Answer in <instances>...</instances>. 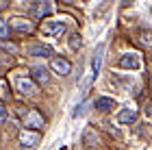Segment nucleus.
I'll use <instances>...</instances> for the list:
<instances>
[{"mask_svg":"<svg viewBox=\"0 0 152 150\" xmlns=\"http://www.w3.org/2000/svg\"><path fill=\"white\" fill-rule=\"evenodd\" d=\"M24 126L31 128V131H39V128L44 126V118H41V113L35 111V109H31V111L26 113V118H24Z\"/></svg>","mask_w":152,"mask_h":150,"instance_id":"1","label":"nucleus"},{"mask_svg":"<svg viewBox=\"0 0 152 150\" xmlns=\"http://www.w3.org/2000/svg\"><path fill=\"white\" fill-rule=\"evenodd\" d=\"M102 57H104V44H98V46H96V50H94V57H91V78H96L100 74Z\"/></svg>","mask_w":152,"mask_h":150,"instance_id":"2","label":"nucleus"},{"mask_svg":"<svg viewBox=\"0 0 152 150\" xmlns=\"http://www.w3.org/2000/svg\"><path fill=\"white\" fill-rule=\"evenodd\" d=\"M50 2L48 0H37V2H33L31 7H28V11H31V15L33 18H46L48 13H50Z\"/></svg>","mask_w":152,"mask_h":150,"instance_id":"3","label":"nucleus"},{"mask_svg":"<svg viewBox=\"0 0 152 150\" xmlns=\"http://www.w3.org/2000/svg\"><path fill=\"white\" fill-rule=\"evenodd\" d=\"M50 67L57 74H61V76H65V74H70V70H72V63L67 59H63V57H52L50 59Z\"/></svg>","mask_w":152,"mask_h":150,"instance_id":"4","label":"nucleus"},{"mask_svg":"<svg viewBox=\"0 0 152 150\" xmlns=\"http://www.w3.org/2000/svg\"><path fill=\"white\" fill-rule=\"evenodd\" d=\"M120 67L122 70H139V59H137V54H133V52L122 54L120 57Z\"/></svg>","mask_w":152,"mask_h":150,"instance_id":"5","label":"nucleus"},{"mask_svg":"<svg viewBox=\"0 0 152 150\" xmlns=\"http://www.w3.org/2000/svg\"><path fill=\"white\" fill-rule=\"evenodd\" d=\"M67 31V26L63 22H48L44 26V33L46 35H52V37H59V35H63V33Z\"/></svg>","mask_w":152,"mask_h":150,"instance_id":"6","label":"nucleus"},{"mask_svg":"<svg viewBox=\"0 0 152 150\" xmlns=\"http://www.w3.org/2000/svg\"><path fill=\"white\" fill-rule=\"evenodd\" d=\"M37 141H39L37 131H26V133L20 135V144H22L24 148H33V146H37Z\"/></svg>","mask_w":152,"mask_h":150,"instance_id":"7","label":"nucleus"},{"mask_svg":"<svg viewBox=\"0 0 152 150\" xmlns=\"http://www.w3.org/2000/svg\"><path fill=\"white\" fill-rule=\"evenodd\" d=\"M94 107L98 109L100 113H107V111H111V109L115 107V100H113V98H109V96H100L98 100L94 102Z\"/></svg>","mask_w":152,"mask_h":150,"instance_id":"8","label":"nucleus"},{"mask_svg":"<svg viewBox=\"0 0 152 150\" xmlns=\"http://www.w3.org/2000/svg\"><path fill=\"white\" fill-rule=\"evenodd\" d=\"M28 54H33V57H52V48L44 44H33L28 48Z\"/></svg>","mask_w":152,"mask_h":150,"instance_id":"9","label":"nucleus"},{"mask_svg":"<svg viewBox=\"0 0 152 150\" xmlns=\"http://www.w3.org/2000/svg\"><path fill=\"white\" fill-rule=\"evenodd\" d=\"M31 74H33V80H35V83H39V85H46L48 80H50V74H48L46 67H33Z\"/></svg>","mask_w":152,"mask_h":150,"instance_id":"10","label":"nucleus"},{"mask_svg":"<svg viewBox=\"0 0 152 150\" xmlns=\"http://www.w3.org/2000/svg\"><path fill=\"white\" fill-rule=\"evenodd\" d=\"M11 26H13L18 33H31V31H33V24L26 22V20H22V18H15V20L11 22Z\"/></svg>","mask_w":152,"mask_h":150,"instance_id":"11","label":"nucleus"},{"mask_svg":"<svg viewBox=\"0 0 152 150\" xmlns=\"http://www.w3.org/2000/svg\"><path fill=\"white\" fill-rule=\"evenodd\" d=\"M135 120H137V113H135V111H128V109H124V111L117 113V122H120V124H133Z\"/></svg>","mask_w":152,"mask_h":150,"instance_id":"12","label":"nucleus"},{"mask_svg":"<svg viewBox=\"0 0 152 150\" xmlns=\"http://www.w3.org/2000/svg\"><path fill=\"white\" fill-rule=\"evenodd\" d=\"M9 31H11V26L7 24V20H0V39L9 37Z\"/></svg>","mask_w":152,"mask_h":150,"instance_id":"13","label":"nucleus"},{"mask_svg":"<svg viewBox=\"0 0 152 150\" xmlns=\"http://www.w3.org/2000/svg\"><path fill=\"white\" fill-rule=\"evenodd\" d=\"M20 91H22V94H33V83H31V80H20Z\"/></svg>","mask_w":152,"mask_h":150,"instance_id":"14","label":"nucleus"},{"mask_svg":"<svg viewBox=\"0 0 152 150\" xmlns=\"http://www.w3.org/2000/svg\"><path fill=\"white\" fill-rule=\"evenodd\" d=\"M0 48L7 50V52H15V50H18V46H15V44H11V42H7V39H0Z\"/></svg>","mask_w":152,"mask_h":150,"instance_id":"15","label":"nucleus"},{"mask_svg":"<svg viewBox=\"0 0 152 150\" xmlns=\"http://www.w3.org/2000/svg\"><path fill=\"white\" fill-rule=\"evenodd\" d=\"M141 44L152 50V33H143V35H141Z\"/></svg>","mask_w":152,"mask_h":150,"instance_id":"16","label":"nucleus"},{"mask_svg":"<svg viewBox=\"0 0 152 150\" xmlns=\"http://www.w3.org/2000/svg\"><path fill=\"white\" fill-rule=\"evenodd\" d=\"M85 111H87V102H80V107L74 111V118H80V115L85 113Z\"/></svg>","mask_w":152,"mask_h":150,"instance_id":"17","label":"nucleus"},{"mask_svg":"<svg viewBox=\"0 0 152 150\" xmlns=\"http://www.w3.org/2000/svg\"><path fill=\"white\" fill-rule=\"evenodd\" d=\"M78 46H80V37L76 35V37H72V39H70V48H74V50H76Z\"/></svg>","mask_w":152,"mask_h":150,"instance_id":"18","label":"nucleus"},{"mask_svg":"<svg viewBox=\"0 0 152 150\" xmlns=\"http://www.w3.org/2000/svg\"><path fill=\"white\" fill-rule=\"evenodd\" d=\"M4 120H7V109L0 105V122H4Z\"/></svg>","mask_w":152,"mask_h":150,"instance_id":"19","label":"nucleus"},{"mask_svg":"<svg viewBox=\"0 0 152 150\" xmlns=\"http://www.w3.org/2000/svg\"><path fill=\"white\" fill-rule=\"evenodd\" d=\"M126 2H130V0H124V4H126Z\"/></svg>","mask_w":152,"mask_h":150,"instance_id":"20","label":"nucleus"},{"mask_svg":"<svg viewBox=\"0 0 152 150\" xmlns=\"http://www.w3.org/2000/svg\"><path fill=\"white\" fill-rule=\"evenodd\" d=\"M65 2H72V0H65Z\"/></svg>","mask_w":152,"mask_h":150,"instance_id":"21","label":"nucleus"}]
</instances>
